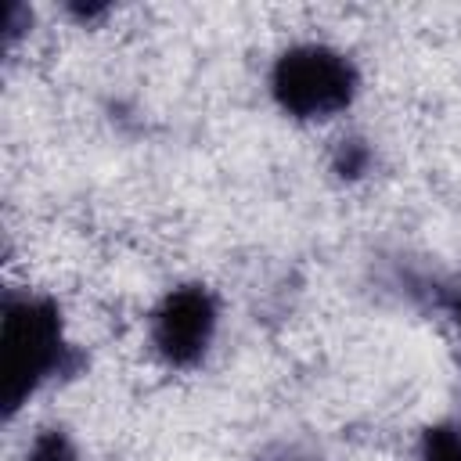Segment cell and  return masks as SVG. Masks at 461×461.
<instances>
[{
    "label": "cell",
    "mask_w": 461,
    "mask_h": 461,
    "mask_svg": "<svg viewBox=\"0 0 461 461\" xmlns=\"http://www.w3.org/2000/svg\"><path fill=\"white\" fill-rule=\"evenodd\" d=\"M86 357L68 342L50 295L7 292L0 317V407L11 421L43 385L79 375Z\"/></svg>",
    "instance_id": "1"
},
{
    "label": "cell",
    "mask_w": 461,
    "mask_h": 461,
    "mask_svg": "<svg viewBox=\"0 0 461 461\" xmlns=\"http://www.w3.org/2000/svg\"><path fill=\"white\" fill-rule=\"evenodd\" d=\"M274 104L299 122H317L346 112L360 94V72L349 54L328 43H295L270 65Z\"/></svg>",
    "instance_id": "2"
},
{
    "label": "cell",
    "mask_w": 461,
    "mask_h": 461,
    "mask_svg": "<svg viewBox=\"0 0 461 461\" xmlns=\"http://www.w3.org/2000/svg\"><path fill=\"white\" fill-rule=\"evenodd\" d=\"M216 328H220V303L198 281L169 288L148 317L151 349L158 353L162 364L180 367V371L194 367L209 353Z\"/></svg>",
    "instance_id": "3"
},
{
    "label": "cell",
    "mask_w": 461,
    "mask_h": 461,
    "mask_svg": "<svg viewBox=\"0 0 461 461\" xmlns=\"http://www.w3.org/2000/svg\"><path fill=\"white\" fill-rule=\"evenodd\" d=\"M421 461H461V425L457 421H436L421 432L418 443Z\"/></svg>",
    "instance_id": "4"
},
{
    "label": "cell",
    "mask_w": 461,
    "mask_h": 461,
    "mask_svg": "<svg viewBox=\"0 0 461 461\" xmlns=\"http://www.w3.org/2000/svg\"><path fill=\"white\" fill-rule=\"evenodd\" d=\"M25 461H79V450L72 443V436L61 425H47L32 436Z\"/></svg>",
    "instance_id": "5"
},
{
    "label": "cell",
    "mask_w": 461,
    "mask_h": 461,
    "mask_svg": "<svg viewBox=\"0 0 461 461\" xmlns=\"http://www.w3.org/2000/svg\"><path fill=\"white\" fill-rule=\"evenodd\" d=\"M371 162V151L360 144V140H342L339 151H335V173L339 176H360Z\"/></svg>",
    "instance_id": "6"
}]
</instances>
